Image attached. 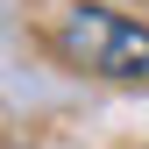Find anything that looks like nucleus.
<instances>
[{
  "mask_svg": "<svg viewBox=\"0 0 149 149\" xmlns=\"http://www.w3.org/2000/svg\"><path fill=\"white\" fill-rule=\"evenodd\" d=\"M57 57L71 71H100V78H149V29L85 0L57 22Z\"/></svg>",
  "mask_w": 149,
  "mask_h": 149,
  "instance_id": "obj_1",
  "label": "nucleus"
}]
</instances>
